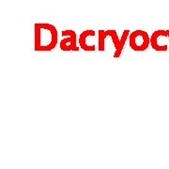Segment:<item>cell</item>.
<instances>
[{
  "mask_svg": "<svg viewBox=\"0 0 169 169\" xmlns=\"http://www.w3.org/2000/svg\"><path fill=\"white\" fill-rule=\"evenodd\" d=\"M128 36H130V30L129 29H126L123 31V34H122L121 38H120V46H119V49L117 51L115 52L114 54V57L115 58H117L121 56V53H122V50L124 48V45L126 43V40L128 39Z\"/></svg>",
  "mask_w": 169,
  "mask_h": 169,
  "instance_id": "obj_6",
  "label": "cell"
},
{
  "mask_svg": "<svg viewBox=\"0 0 169 169\" xmlns=\"http://www.w3.org/2000/svg\"><path fill=\"white\" fill-rule=\"evenodd\" d=\"M165 39H168L166 30H157L150 36V45L157 52H166L168 46L165 43Z\"/></svg>",
  "mask_w": 169,
  "mask_h": 169,
  "instance_id": "obj_4",
  "label": "cell"
},
{
  "mask_svg": "<svg viewBox=\"0 0 169 169\" xmlns=\"http://www.w3.org/2000/svg\"><path fill=\"white\" fill-rule=\"evenodd\" d=\"M90 37H95V31L94 30H85L84 32L81 33L79 37V45L80 47L86 51V52H95L96 51V46L92 45L87 42V39Z\"/></svg>",
  "mask_w": 169,
  "mask_h": 169,
  "instance_id": "obj_5",
  "label": "cell"
},
{
  "mask_svg": "<svg viewBox=\"0 0 169 169\" xmlns=\"http://www.w3.org/2000/svg\"><path fill=\"white\" fill-rule=\"evenodd\" d=\"M62 37H64V39L60 41L61 50L64 52L79 51V47L77 46V40H76V33L73 30H64V31H62Z\"/></svg>",
  "mask_w": 169,
  "mask_h": 169,
  "instance_id": "obj_3",
  "label": "cell"
},
{
  "mask_svg": "<svg viewBox=\"0 0 169 169\" xmlns=\"http://www.w3.org/2000/svg\"><path fill=\"white\" fill-rule=\"evenodd\" d=\"M131 48L135 52L146 51L150 44V38L144 30H135L129 36Z\"/></svg>",
  "mask_w": 169,
  "mask_h": 169,
  "instance_id": "obj_2",
  "label": "cell"
},
{
  "mask_svg": "<svg viewBox=\"0 0 169 169\" xmlns=\"http://www.w3.org/2000/svg\"><path fill=\"white\" fill-rule=\"evenodd\" d=\"M34 49L36 52L53 51L58 41V33L55 25L39 23L34 26Z\"/></svg>",
  "mask_w": 169,
  "mask_h": 169,
  "instance_id": "obj_1",
  "label": "cell"
},
{
  "mask_svg": "<svg viewBox=\"0 0 169 169\" xmlns=\"http://www.w3.org/2000/svg\"><path fill=\"white\" fill-rule=\"evenodd\" d=\"M166 33H167V36H168V40H169V30H166Z\"/></svg>",
  "mask_w": 169,
  "mask_h": 169,
  "instance_id": "obj_7",
  "label": "cell"
}]
</instances>
